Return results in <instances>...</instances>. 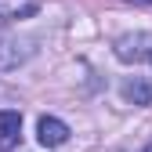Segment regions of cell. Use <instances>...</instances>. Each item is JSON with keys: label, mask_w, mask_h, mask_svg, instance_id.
I'll list each match as a JSON object with an SVG mask.
<instances>
[{"label": "cell", "mask_w": 152, "mask_h": 152, "mask_svg": "<svg viewBox=\"0 0 152 152\" xmlns=\"http://www.w3.org/2000/svg\"><path fill=\"white\" fill-rule=\"evenodd\" d=\"M141 152H152V141H148V145H145V148H141Z\"/></svg>", "instance_id": "cell-7"}, {"label": "cell", "mask_w": 152, "mask_h": 152, "mask_svg": "<svg viewBox=\"0 0 152 152\" xmlns=\"http://www.w3.org/2000/svg\"><path fill=\"white\" fill-rule=\"evenodd\" d=\"M148 58H152V54H148Z\"/></svg>", "instance_id": "cell-8"}, {"label": "cell", "mask_w": 152, "mask_h": 152, "mask_svg": "<svg viewBox=\"0 0 152 152\" xmlns=\"http://www.w3.org/2000/svg\"><path fill=\"white\" fill-rule=\"evenodd\" d=\"M127 4H152V0H127Z\"/></svg>", "instance_id": "cell-6"}, {"label": "cell", "mask_w": 152, "mask_h": 152, "mask_svg": "<svg viewBox=\"0 0 152 152\" xmlns=\"http://www.w3.org/2000/svg\"><path fill=\"white\" fill-rule=\"evenodd\" d=\"M123 98H127V102H134V105H148V102H152V87L141 83V80H134V83H127V87H123Z\"/></svg>", "instance_id": "cell-5"}, {"label": "cell", "mask_w": 152, "mask_h": 152, "mask_svg": "<svg viewBox=\"0 0 152 152\" xmlns=\"http://www.w3.org/2000/svg\"><path fill=\"white\" fill-rule=\"evenodd\" d=\"M112 47H116V58L120 62H141V58L152 54V33H127Z\"/></svg>", "instance_id": "cell-1"}, {"label": "cell", "mask_w": 152, "mask_h": 152, "mask_svg": "<svg viewBox=\"0 0 152 152\" xmlns=\"http://www.w3.org/2000/svg\"><path fill=\"white\" fill-rule=\"evenodd\" d=\"M29 54H33V40H11V36H4L0 40V72L18 69Z\"/></svg>", "instance_id": "cell-2"}, {"label": "cell", "mask_w": 152, "mask_h": 152, "mask_svg": "<svg viewBox=\"0 0 152 152\" xmlns=\"http://www.w3.org/2000/svg\"><path fill=\"white\" fill-rule=\"evenodd\" d=\"M36 138H40L44 148H58V145L69 141V127L58 116H40V123H36Z\"/></svg>", "instance_id": "cell-3"}, {"label": "cell", "mask_w": 152, "mask_h": 152, "mask_svg": "<svg viewBox=\"0 0 152 152\" xmlns=\"http://www.w3.org/2000/svg\"><path fill=\"white\" fill-rule=\"evenodd\" d=\"M22 138V116L11 109H0V148H15Z\"/></svg>", "instance_id": "cell-4"}]
</instances>
